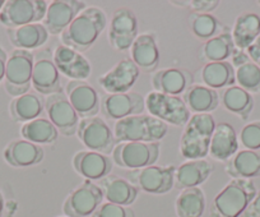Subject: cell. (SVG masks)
<instances>
[{
  "instance_id": "obj_1",
  "label": "cell",
  "mask_w": 260,
  "mask_h": 217,
  "mask_svg": "<svg viewBox=\"0 0 260 217\" xmlns=\"http://www.w3.org/2000/svg\"><path fill=\"white\" fill-rule=\"evenodd\" d=\"M106 24L107 17L101 8L87 7L60 35L62 45L82 54L93 46Z\"/></svg>"
},
{
  "instance_id": "obj_2",
  "label": "cell",
  "mask_w": 260,
  "mask_h": 217,
  "mask_svg": "<svg viewBox=\"0 0 260 217\" xmlns=\"http://www.w3.org/2000/svg\"><path fill=\"white\" fill-rule=\"evenodd\" d=\"M257 189L250 179H234L216 197L211 206V217H240Z\"/></svg>"
},
{
  "instance_id": "obj_3",
  "label": "cell",
  "mask_w": 260,
  "mask_h": 217,
  "mask_svg": "<svg viewBox=\"0 0 260 217\" xmlns=\"http://www.w3.org/2000/svg\"><path fill=\"white\" fill-rule=\"evenodd\" d=\"M216 121L211 114H194L180 139V153L186 160H201L209 154Z\"/></svg>"
},
{
  "instance_id": "obj_4",
  "label": "cell",
  "mask_w": 260,
  "mask_h": 217,
  "mask_svg": "<svg viewBox=\"0 0 260 217\" xmlns=\"http://www.w3.org/2000/svg\"><path fill=\"white\" fill-rule=\"evenodd\" d=\"M167 124L152 115H134L115 123V141L159 142L167 134Z\"/></svg>"
},
{
  "instance_id": "obj_5",
  "label": "cell",
  "mask_w": 260,
  "mask_h": 217,
  "mask_svg": "<svg viewBox=\"0 0 260 217\" xmlns=\"http://www.w3.org/2000/svg\"><path fill=\"white\" fill-rule=\"evenodd\" d=\"M159 151V142H121L114 147L111 159L120 168L137 170L154 165Z\"/></svg>"
},
{
  "instance_id": "obj_6",
  "label": "cell",
  "mask_w": 260,
  "mask_h": 217,
  "mask_svg": "<svg viewBox=\"0 0 260 217\" xmlns=\"http://www.w3.org/2000/svg\"><path fill=\"white\" fill-rule=\"evenodd\" d=\"M35 54L28 50L16 49L8 56L4 77V88L13 97L27 94L32 86Z\"/></svg>"
},
{
  "instance_id": "obj_7",
  "label": "cell",
  "mask_w": 260,
  "mask_h": 217,
  "mask_svg": "<svg viewBox=\"0 0 260 217\" xmlns=\"http://www.w3.org/2000/svg\"><path fill=\"white\" fill-rule=\"evenodd\" d=\"M146 107L152 116L175 127L186 126L190 119V110L180 96L149 92L146 96Z\"/></svg>"
},
{
  "instance_id": "obj_8",
  "label": "cell",
  "mask_w": 260,
  "mask_h": 217,
  "mask_svg": "<svg viewBox=\"0 0 260 217\" xmlns=\"http://www.w3.org/2000/svg\"><path fill=\"white\" fill-rule=\"evenodd\" d=\"M47 7L45 0H9L0 12V22L7 28L40 23L46 16Z\"/></svg>"
},
{
  "instance_id": "obj_9",
  "label": "cell",
  "mask_w": 260,
  "mask_h": 217,
  "mask_svg": "<svg viewBox=\"0 0 260 217\" xmlns=\"http://www.w3.org/2000/svg\"><path fill=\"white\" fill-rule=\"evenodd\" d=\"M175 171L174 165L156 166L130 170L127 173V179L139 191L149 194H165L169 193L175 187Z\"/></svg>"
},
{
  "instance_id": "obj_10",
  "label": "cell",
  "mask_w": 260,
  "mask_h": 217,
  "mask_svg": "<svg viewBox=\"0 0 260 217\" xmlns=\"http://www.w3.org/2000/svg\"><path fill=\"white\" fill-rule=\"evenodd\" d=\"M104 201L101 188L91 180H84L64 201L62 212L67 217H88Z\"/></svg>"
},
{
  "instance_id": "obj_11",
  "label": "cell",
  "mask_w": 260,
  "mask_h": 217,
  "mask_svg": "<svg viewBox=\"0 0 260 217\" xmlns=\"http://www.w3.org/2000/svg\"><path fill=\"white\" fill-rule=\"evenodd\" d=\"M77 136L89 151L104 154L112 153L116 142L109 124L97 116L79 120Z\"/></svg>"
},
{
  "instance_id": "obj_12",
  "label": "cell",
  "mask_w": 260,
  "mask_h": 217,
  "mask_svg": "<svg viewBox=\"0 0 260 217\" xmlns=\"http://www.w3.org/2000/svg\"><path fill=\"white\" fill-rule=\"evenodd\" d=\"M138 37V18L130 8L121 7L112 13L109 27L110 45L117 51L129 50Z\"/></svg>"
},
{
  "instance_id": "obj_13",
  "label": "cell",
  "mask_w": 260,
  "mask_h": 217,
  "mask_svg": "<svg viewBox=\"0 0 260 217\" xmlns=\"http://www.w3.org/2000/svg\"><path fill=\"white\" fill-rule=\"evenodd\" d=\"M45 110L60 134L71 137L77 134L79 116L69 102L68 96L64 92L50 95L45 100Z\"/></svg>"
},
{
  "instance_id": "obj_14",
  "label": "cell",
  "mask_w": 260,
  "mask_h": 217,
  "mask_svg": "<svg viewBox=\"0 0 260 217\" xmlns=\"http://www.w3.org/2000/svg\"><path fill=\"white\" fill-rule=\"evenodd\" d=\"M32 87L39 94L50 95L62 92L60 73L54 63L51 50L42 49L35 55L32 69Z\"/></svg>"
},
{
  "instance_id": "obj_15",
  "label": "cell",
  "mask_w": 260,
  "mask_h": 217,
  "mask_svg": "<svg viewBox=\"0 0 260 217\" xmlns=\"http://www.w3.org/2000/svg\"><path fill=\"white\" fill-rule=\"evenodd\" d=\"M146 109V100L138 92L106 94L101 99V111L107 119L121 120L134 115H142Z\"/></svg>"
},
{
  "instance_id": "obj_16",
  "label": "cell",
  "mask_w": 260,
  "mask_h": 217,
  "mask_svg": "<svg viewBox=\"0 0 260 217\" xmlns=\"http://www.w3.org/2000/svg\"><path fill=\"white\" fill-rule=\"evenodd\" d=\"M87 7L84 2L78 0H54L49 3L46 16L42 24L49 35H61L77 16Z\"/></svg>"
},
{
  "instance_id": "obj_17",
  "label": "cell",
  "mask_w": 260,
  "mask_h": 217,
  "mask_svg": "<svg viewBox=\"0 0 260 217\" xmlns=\"http://www.w3.org/2000/svg\"><path fill=\"white\" fill-rule=\"evenodd\" d=\"M139 73L141 71L132 59H122L107 73L100 77L99 84L110 95L126 94L134 86Z\"/></svg>"
},
{
  "instance_id": "obj_18",
  "label": "cell",
  "mask_w": 260,
  "mask_h": 217,
  "mask_svg": "<svg viewBox=\"0 0 260 217\" xmlns=\"http://www.w3.org/2000/svg\"><path fill=\"white\" fill-rule=\"evenodd\" d=\"M65 94L79 118H93L99 114L100 96L96 89L86 81L68 82Z\"/></svg>"
},
{
  "instance_id": "obj_19",
  "label": "cell",
  "mask_w": 260,
  "mask_h": 217,
  "mask_svg": "<svg viewBox=\"0 0 260 217\" xmlns=\"http://www.w3.org/2000/svg\"><path fill=\"white\" fill-rule=\"evenodd\" d=\"M52 58L59 73L72 78V81H84L91 76V63L72 47L60 45L55 49Z\"/></svg>"
},
{
  "instance_id": "obj_20",
  "label": "cell",
  "mask_w": 260,
  "mask_h": 217,
  "mask_svg": "<svg viewBox=\"0 0 260 217\" xmlns=\"http://www.w3.org/2000/svg\"><path fill=\"white\" fill-rule=\"evenodd\" d=\"M112 161L109 154L94 151H79L73 157V168L86 180H102L110 175Z\"/></svg>"
},
{
  "instance_id": "obj_21",
  "label": "cell",
  "mask_w": 260,
  "mask_h": 217,
  "mask_svg": "<svg viewBox=\"0 0 260 217\" xmlns=\"http://www.w3.org/2000/svg\"><path fill=\"white\" fill-rule=\"evenodd\" d=\"M191 73L182 68H165L154 72L152 77V86L154 91L159 94L179 96L185 94L190 86H192Z\"/></svg>"
},
{
  "instance_id": "obj_22",
  "label": "cell",
  "mask_w": 260,
  "mask_h": 217,
  "mask_svg": "<svg viewBox=\"0 0 260 217\" xmlns=\"http://www.w3.org/2000/svg\"><path fill=\"white\" fill-rule=\"evenodd\" d=\"M132 60L139 68V71L152 73L157 72L159 67V50L157 46L156 39L152 34L138 35L136 41L130 47Z\"/></svg>"
},
{
  "instance_id": "obj_23",
  "label": "cell",
  "mask_w": 260,
  "mask_h": 217,
  "mask_svg": "<svg viewBox=\"0 0 260 217\" xmlns=\"http://www.w3.org/2000/svg\"><path fill=\"white\" fill-rule=\"evenodd\" d=\"M214 166L208 160H189L184 162L175 171V188L184 189L198 188L213 173Z\"/></svg>"
},
{
  "instance_id": "obj_24",
  "label": "cell",
  "mask_w": 260,
  "mask_h": 217,
  "mask_svg": "<svg viewBox=\"0 0 260 217\" xmlns=\"http://www.w3.org/2000/svg\"><path fill=\"white\" fill-rule=\"evenodd\" d=\"M4 160L14 168H29L44 160V148L26 139H14L4 149Z\"/></svg>"
},
{
  "instance_id": "obj_25",
  "label": "cell",
  "mask_w": 260,
  "mask_h": 217,
  "mask_svg": "<svg viewBox=\"0 0 260 217\" xmlns=\"http://www.w3.org/2000/svg\"><path fill=\"white\" fill-rule=\"evenodd\" d=\"M231 58L239 87L250 95H260V67H257L242 50H235Z\"/></svg>"
},
{
  "instance_id": "obj_26",
  "label": "cell",
  "mask_w": 260,
  "mask_h": 217,
  "mask_svg": "<svg viewBox=\"0 0 260 217\" xmlns=\"http://www.w3.org/2000/svg\"><path fill=\"white\" fill-rule=\"evenodd\" d=\"M99 187L101 188L104 198H106L107 202L124 207L134 203L139 193V189L134 184L130 183L127 179L119 175H111V174L100 180Z\"/></svg>"
},
{
  "instance_id": "obj_27",
  "label": "cell",
  "mask_w": 260,
  "mask_h": 217,
  "mask_svg": "<svg viewBox=\"0 0 260 217\" xmlns=\"http://www.w3.org/2000/svg\"><path fill=\"white\" fill-rule=\"evenodd\" d=\"M239 141L234 127L230 123L216 124L209 147V154L217 161H229L237 153Z\"/></svg>"
},
{
  "instance_id": "obj_28",
  "label": "cell",
  "mask_w": 260,
  "mask_h": 217,
  "mask_svg": "<svg viewBox=\"0 0 260 217\" xmlns=\"http://www.w3.org/2000/svg\"><path fill=\"white\" fill-rule=\"evenodd\" d=\"M224 170L234 179H254L260 176V149H242L232 156L224 165Z\"/></svg>"
},
{
  "instance_id": "obj_29",
  "label": "cell",
  "mask_w": 260,
  "mask_h": 217,
  "mask_svg": "<svg viewBox=\"0 0 260 217\" xmlns=\"http://www.w3.org/2000/svg\"><path fill=\"white\" fill-rule=\"evenodd\" d=\"M7 35L14 47L21 50L39 49L46 44L49 39V32L42 23H32L26 26L7 28Z\"/></svg>"
},
{
  "instance_id": "obj_30",
  "label": "cell",
  "mask_w": 260,
  "mask_h": 217,
  "mask_svg": "<svg viewBox=\"0 0 260 217\" xmlns=\"http://www.w3.org/2000/svg\"><path fill=\"white\" fill-rule=\"evenodd\" d=\"M199 81L203 86L209 87L212 89L227 88L235 86L236 77H235V68L230 61H214L207 63L198 73Z\"/></svg>"
},
{
  "instance_id": "obj_31",
  "label": "cell",
  "mask_w": 260,
  "mask_h": 217,
  "mask_svg": "<svg viewBox=\"0 0 260 217\" xmlns=\"http://www.w3.org/2000/svg\"><path fill=\"white\" fill-rule=\"evenodd\" d=\"M187 109L195 114H209L216 110L219 104V95L203 84H192L182 97Z\"/></svg>"
},
{
  "instance_id": "obj_32",
  "label": "cell",
  "mask_w": 260,
  "mask_h": 217,
  "mask_svg": "<svg viewBox=\"0 0 260 217\" xmlns=\"http://www.w3.org/2000/svg\"><path fill=\"white\" fill-rule=\"evenodd\" d=\"M232 40L237 50H245L260 36V16L245 12L236 18L232 28Z\"/></svg>"
},
{
  "instance_id": "obj_33",
  "label": "cell",
  "mask_w": 260,
  "mask_h": 217,
  "mask_svg": "<svg viewBox=\"0 0 260 217\" xmlns=\"http://www.w3.org/2000/svg\"><path fill=\"white\" fill-rule=\"evenodd\" d=\"M219 100L227 111L235 114L242 120H247L254 109L252 96L239 86H231L224 88Z\"/></svg>"
},
{
  "instance_id": "obj_34",
  "label": "cell",
  "mask_w": 260,
  "mask_h": 217,
  "mask_svg": "<svg viewBox=\"0 0 260 217\" xmlns=\"http://www.w3.org/2000/svg\"><path fill=\"white\" fill-rule=\"evenodd\" d=\"M45 109V102L41 97L36 94H27L22 96L14 97L9 105V113L14 121H22L27 123L34 119H37Z\"/></svg>"
},
{
  "instance_id": "obj_35",
  "label": "cell",
  "mask_w": 260,
  "mask_h": 217,
  "mask_svg": "<svg viewBox=\"0 0 260 217\" xmlns=\"http://www.w3.org/2000/svg\"><path fill=\"white\" fill-rule=\"evenodd\" d=\"M235 50L236 47H235L234 40H232V35L227 29L223 34L204 42L201 49L199 59L207 61V63L227 61V59L232 56Z\"/></svg>"
},
{
  "instance_id": "obj_36",
  "label": "cell",
  "mask_w": 260,
  "mask_h": 217,
  "mask_svg": "<svg viewBox=\"0 0 260 217\" xmlns=\"http://www.w3.org/2000/svg\"><path fill=\"white\" fill-rule=\"evenodd\" d=\"M177 217H202L206 211V194L201 188L181 191L175 202Z\"/></svg>"
},
{
  "instance_id": "obj_37",
  "label": "cell",
  "mask_w": 260,
  "mask_h": 217,
  "mask_svg": "<svg viewBox=\"0 0 260 217\" xmlns=\"http://www.w3.org/2000/svg\"><path fill=\"white\" fill-rule=\"evenodd\" d=\"M21 136L32 143L51 144L56 142L59 132L49 119L37 118L22 126Z\"/></svg>"
},
{
  "instance_id": "obj_38",
  "label": "cell",
  "mask_w": 260,
  "mask_h": 217,
  "mask_svg": "<svg viewBox=\"0 0 260 217\" xmlns=\"http://www.w3.org/2000/svg\"><path fill=\"white\" fill-rule=\"evenodd\" d=\"M190 29L197 39L208 41L223 34L229 28L222 24L213 14L194 13L190 16Z\"/></svg>"
},
{
  "instance_id": "obj_39",
  "label": "cell",
  "mask_w": 260,
  "mask_h": 217,
  "mask_svg": "<svg viewBox=\"0 0 260 217\" xmlns=\"http://www.w3.org/2000/svg\"><path fill=\"white\" fill-rule=\"evenodd\" d=\"M240 142L245 149L259 151L260 149V120L246 124L240 132Z\"/></svg>"
},
{
  "instance_id": "obj_40",
  "label": "cell",
  "mask_w": 260,
  "mask_h": 217,
  "mask_svg": "<svg viewBox=\"0 0 260 217\" xmlns=\"http://www.w3.org/2000/svg\"><path fill=\"white\" fill-rule=\"evenodd\" d=\"M91 217H136V213L130 207L106 202V203H102Z\"/></svg>"
},
{
  "instance_id": "obj_41",
  "label": "cell",
  "mask_w": 260,
  "mask_h": 217,
  "mask_svg": "<svg viewBox=\"0 0 260 217\" xmlns=\"http://www.w3.org/2000/svg\"><path fill=\"white\" fill-rule=\"evenodd\" d=\"M187 6H190L189 8L194 13L211 14L219 6V2L217 0H191V2H187Z\"/></svg>"
},
{
  "instance_id": "obj_42",
  "label": "cell",
  "mask_w": 260,
  "mask_h": 217,
  "mask_svg": "<svg viewBox=\"0 0 260 217\" xmlns=\"http://www.w3.org/2000/svg\"><path fill=\"white\" fill-rule=\"evenodd\" d=\"M240 217H260V191H257L256 196L250 202L249 206Z\"/></svg>"
},
{
  "instance_id": "obj_43",
  "label": "cell",
  "mask_w": 260,
  "mask_h": 217,
  "mask_svg": "<svg viewBox=\"0 0 260 217\" xmlns=\"http://www.w3.org/2000/svg\"><path fill=\"white\" fill-rule=\"evenodd\" d=\"M246 54L257 67H260V36L247 47Z\"/></svg>"
},
{
  "instance_id": "obj_44",
  "label": "cell",
  "mask_w": 260,
  "mask_h": 217,
  "mask_svg": "<svg viewBox=\"0 0 260 217\" xmlns=\"http://www.w3.org/2000/svg\"><path fill=\"white\" fill-rule=\"evenodd\" d=\"M7 60H8V55H7L6 50L0 46V82L3 81L4 77H6Z\"/></svg>"
},
{
  "instance_id": "obj_45",
  "label": "cell",
  "mask_w": 260,
  "mask_h": 217,
  "mask_svg": "<svg viewBox=\"0 0 260 217\" xmlns=\"http://www.w3.org/2000/svg\"><path fill=\"white\" fill-rule=\"evenodd\" d=\"M3 211H4V198L2 192H0V217H2V214H3Z\"/></svg>"
},
{
  "instance_id": "obj_46",
  "label": "cell",
  "mask_w": 260,
  "mask_h": 217,
  "mask_svg": "<svg viewBox=\"0 0 260 217\" xmlns=\"http://www.w3.org/2000/svg\"><path fill=\"white\" fill-rule=\"evenodd\" d=\"M4 4H6V2H4V0H0V12H2V9H3Z\"/></svg>"
},
{
  "instance_id": "obj_47",
  "label": "cell",
  "mask_w": 260,
  "mask_h": 217,
  "mask_svg": "<svg viewBox=\"0 0 260 217\" xmlns=\"http://www.w3.org/2000/svg\"><path fill=\"white\" fill-rule=\"evenodd\" d=\"M257 3H259V4H260V0H259V2H257Z\"/></svg>"
},
{
  "instance_id": "obj_48",
  "label": "cell",
  "mask_w": 260,
  "mask_h": 217,
  "mask_svg": "<svg viewBox=\"0 0 260 217\" xmlns=\"http://www.w3.org/2000/svg\"><path fill=\"white\" fill-rule=\"evenodd\" d=\"M65 217H67V216H65Z\"/></svg>"
}]
</instances>
